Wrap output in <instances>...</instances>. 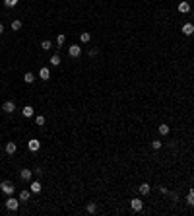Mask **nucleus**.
<instances>
[{"mask_svg":"<svg viewBox=\"0 0 194 216\" xmlns=\"http://www.w3.org/2000/svg\"><path fill=\"white\" fill-rule=\"evenodd\" d=\"M182 33H185V35H192L194 33V25L192 24H185V25H182Z\"/></svg>","mask_w":194,"mask_h":216,"instance_id":"obj_11","label":"nucleus"},{"mask_svg":"<svg viewBox=\"0 0 194 216\" xmlns=\"http://www.w3.org/2000/svg\"><path fill=\"white\" fill-rule=\"evenodd\" d=\"M27 148H29L31 152H37V150L41 148V142H39L37 138H31V140L27 142Z\"/></svg>","mask_w":194,"mask_h":216,"instance_id":"obj_5","label":"nucleus"},{"mask_svg":"<svg viewBox=\"0 0 194 216\" xmlns=\"http://www.w3.org/2000/svg\"><path fill=\"white\" fill-rule=\"evenodd\" d=\"M80 41H82V43H90V41H91V35L87 33V31H82V33H80Z\"/></svg>","mask_w":194,"mask_h":216,"instance_id":"obj_14","label":"nucleus"},{"mask_svg":"<svg viewBox=\"0 0 194 216\" xmlns=\"http://www.w3.org/2000/svg\"><path fill=\"white\" fill-rule=\"evenodd\" d=\"M23 117H33V113H35V109L33 107H31V105H25V107H23Z\"/></svg>","mask_w":194,"mask_h":216,"instance_id":"obj_12","label":"nucleus"},{"mask_svg":"<svg viewBox=\"0 0 194 216\" xmlns=\"http://www.w3.org/2000/svg\"><path fill=\"white\" fill-rule=\"evenodd\" d=\"M39 78H41V80H49V78H51V70H49V68H47V66H43V68H41V70H39Z\"/></svg>","mask_w":194,"mask_h":216,"instance_id":"obj_7","label":"nucleus"},{"mask_svg":"<svg viewBox=\"0 0 194 216\" xmlns=\"http://www.w3.org/2000/svg\"><path fill=\"white\" fill-rule=\"evenodd\" d=\"M35 125H39V127H43V125H45V117H43V115H37V117H35Z\"/></svg>","mask_w":194,"mask_h":216,"instance_id":"obj_25","label":"nucleus"},{"mask_svg":"<svg viewBox=\"0 0 194 216\" xmlns=\"http://www.w3.org/2000/svg\"><path fill=\"white\" fill-rule=\"evenodd\" d=\"M12 29H14V31L22 29V22H19V20H14V22H12Z\"/></svg>","mask_w":194,"mask_h":216,"instance_id":"obj_26","label":"nucleus"},{"mask_svg":"<svg viewBox=\"0 0 194 216\" xmlns=\"http://www.w3.org/2000/svg\"><path fill=\"white\" fill-rule=\"evenodd\" d=\"M130 207H132L134 212H140V210H144V203H142V199H132V201H130Z\"/></svg>","mask_w":194,"mask_h":216,"instance_id":"obj_4","label":"nucleus"},{"mask_svg":"<svg viewBox=\"0 0 194 216\" xmlns=\"http://www.w3.org/2000/svg\"><path fill=\"white\" fill-rule=\"evenodd\" d=\"M60 64V57L58 55H52L51 57V66H58Z\"/></svg>","mask_w":194,"mask_h":216,"instance_id":"obj_22","label":"nucleus"},{"mask_svg":"<svg viewBox=\"0 0 194 216\" xmlns=\"http://www.w3.org/2000/svg\"><path fill=\"white\" fill-rule=\"evenodd\" d=\"M51 47H52V45H51L49 39H45L43 43H41V49H43V51H51Z\"/></svg>","mask_w":194,"mask_h":216,"instance_id":"obj_24","label":"nucleus"},{"mask_svg":"<svg viewBox=\"0 0 194 216\" xmlns=\"http://www.w3.org/2000/svg\"><path fill=\"white\" fill-rule=\"evenodd\" d=\"M169 195H171V199H173V201H175V203H177V201H179V195H177L175 191H173V193H169Z\"/></svg>","mask_w":194,"mask_h":216,"instance_id":"obj_28","label":"nucleus"},{"mask_svg":"<svg viewBox=\"0 0 194 216\" xmlns=\"http://www.w3.org/2000/svg\"><path fill=\"white\" fill-rule=\"evenodd\" d=\"M150 189H151V187H150V183H142V185L138 187V191L142 193V195H148V193H150Z\"/></svg>","mask_w":194,"mask_h":216,"instance_id":"obj_17","label":"nucleus"},{"mask_svg":"<svg viewBox=\"0 0 194 216\" xmlns=\"http://www.w3.org/2000/svg\"><path fill=\"white\" fill-rule=\"evenodd\" d=\"M4 33V24H0V35Z\"/></svg>","mask_w":194,"mask_h":216,"instance_id":"obj_31","label":"nucleus"},{"mask_svg":"<svg viewBox=\"0 0 194 216\" xmlns=\"http://www.w3.org/2000/svg\"><path fill=\"white\" fill-rule=\"evenodd\" d=\"M169 125H159V134L161 136H167V134H169Z\"/></svg>","mask_w":194,"mask_h":216,"instance_id":"obj_18","label":"nucleus"},{"mask_svg":"<svg viewBox=\"0 0 194 216\" xmlns=\"http://www.w3.org/2000/svg\"><path fill=\"white\" fill-rule=\"evenodd\" d=\"M29 197H31V191H19V201H29Z\"/></svg>","mask_w":194,"mask_h":216,"instance_id":"obj_19","label":"nucleus"},{"mask_svg":"<svg viewBox=\"0 0 194 216\" xmlns=\"http://www.w3.org/2000/svg\"><path fill=\"white\" fill-rule=\"evenodd\" d=\"M18 2H19V0H4V6H6V8H14V6H18Z\"/></svg>","mask_w":194,"mask_h":216,"instance_id":"obj_23","label":"nucleus"},{"mask_svg":"<svg viewBox=\"0 0 194 216\" xmlns=\"http://www.w3.org/2000/svg\"><path fill=\"white\" fill-rule=\"evenodd\" d=\"M186 203L190 204V207H194V189H190V193L186 195Z\"/></svg>","mask_w":194,"mask_h":216,"instance_id":"obj_21","label":"nucleus"},{"mask_svg":"<svg viewBox=\"0 0 194 216\" xmlns=\"http://www.w3.org/2000/svg\"><path fill=\"white\" fill-rule=\"evenodd\" d=\"M4 150H6V154H10V156H12V154H16L18 146H16V142H8V144H6V148H4Z\"/></svg>","mask_w":194,"mask_h":216,"instance_id":"obj_10","label":"nucleus"},{"mask_svg":"<svg viewBox=\"0 0 194 216\" xmlns=\"http://www.w3.org/2000/svg\"><path fill=\"white\" fill-rule=\"evenodd\" d=\"M19 177H22L23 181H29V179L33 177V171H31V170H22V171H19Z\"/></svg>","mask_w":194,"mask_h":216,"instance_id":"obj_9","label":"nucleus"},{"mask_svg":"<svg viewBox=\"0 0 194 216\" xmlns=\"http://www.w3.org/2000/svg\"><path fill=\"white\" fill-rule=\"evenodd\" d=\"M179 12H181V14L190 12V4H188V2H181V4H179Z\"/></svg>","mask_w":194,"mask_h":216,"instance_id":"obj_13","label":"nucleus"},{"mask_svg":"<svg viewBox=\"0 0 194 216\" xmlns=\"http://www.w3.org/2000/svg\"><path fill=\"white\" fill-rule=\"evenodd\" d=\"M159 191L163 193V195H167V193H169V189H167V187H159Z\"/></svg>","mask_w":194,"mask_h":216,"instance_id":"obj_29","label":"nucleus"},{"mask_svg":"<svg viewBox=\"0 0 194 216\" xmlns=\"http://www.w3.org/2000/svg\"><path fill=\"white\" fill-rule=\"evenodd\" d=\"M161 146H163V144H161V140H153V142H151V148H153V150H159Z\"/></svg>","mask_w":194,"mask_h":216,"instance_id":"obj_27","label":"nucleus"},{"mask_svg":"<svg viewBox=\"0 0 194 216\" xmlns=\"http://www.w3.org/2000/svg\"><path fill=\"white\" fill-rule=\"evenodd\" d=\"M2 109H4L6 113H14V111H16V103H14V101H4Z\"/></svg>","mask_w":194,"mask_h":216,"instance_id":"obj_8","label":"nucleus"},{"mask_svg":"<svg viewBox=\"0 0 194 216\" xmlns=\"http://www.w3.org/2000/svg\"><path fill=\"white\" fill-rule=\"evenodd\" d=\"M41 189H43V185H41L39 181H31V183H29V191H31V193L37 195V193H41Z\"/></svg>","mask_w":194,"mask_h":216,"instance_id":"obj_6","label":"nucleus"},{"mask_svg":"<svg viewBox=\"0 0 194 216\" xmlns=\"http://www.w3.org/2000/svg\"><path fill=\"white\" fill-rule=\"evenodd\" d=\"M0 189H2L4 195H14V191H16L14 185H12L10 181H2V183H0Z\"/></svg>","mask_w":194,"mask_h":216,"instance_id":"obj_1","label":"nucleus"},{"mask_svg":"<svg viewBox=\"0 0 194 216\" xmlns=\"http://www.w3.org/2000/svg\"><path fill=\"white\" fill-rule=\"evenodd\" d=\"M23 80L27 82V84H33V82H35V74H33V72H25V74H23Z\"/></svg>","mask_w":194,"mask_h":216,"instance_id":"obj_15","label":"nucleus"},{"mask_svg":"<svg viewBox=\"0 0 194 216\" xmlns=\"http://www.w3.org/2000/svg\"><path fill=\"white\" fill-rule=\"evenodd\" d=\"M64 43H66V35L60 33L58 37H56V45H58V47H64Z\"/></svg>","mask_w":194,"mask_h":216,"instance_id":"obj_20","label":"nucleus"},{"mask_svg":"<svg viewBox=\"0 0 194 216\" xmlns=\"http://www.w3.org/2000/svg\"><path fill=\"white\" fill-rule=\"evenodd\" d=\"M86 210H87L90 214H95V212H97V203H87Z\"/></svg>","mask_w":194,"mask_h":216,"instance_id":"obj_16","label":"nucleus"},{"mask_svg":"<svg viewBox=\"0 0 194 216\" xmlns=\"http://www.w3.org/2000/svg\"><path fill=\"white\" fill-rule=\"evenodd\" d=\"M18 207H19V201H18V199H14L12 195H8V201H6V208H8V210H18Z\"/></svg>","mask_w":194,"mask_h":216,"instance_id":"obj_3","label":"nucleus"},{"mask_svg":"<svg viewBox=\"0 0 194 216\" xmlns=\"http://www.w3.org/2000/svg\"><path fill=\"white\" fill-rule=\"evenodd\" d=\"M97 55V49H90V57H95Z\"/></svg>","mask_w":194,"mask_h":216,"instance_id":"obj_30","label":"nucleus"},{"mask_svg":"<svg viewBox=\"0 0 194 216\" xmlns=\"http://www.w3.org/2000/svg\"><path fill=\"white\" fill-rule=\"evenodd\" d=\"M68 55H70L72 59H78V57L82 55V47L80 45H70L68 47Z\"/></svg>","mask_w":194,"mask_h":216,"instance_id":"obj_2","label":"nucleus"}]
</instances>
